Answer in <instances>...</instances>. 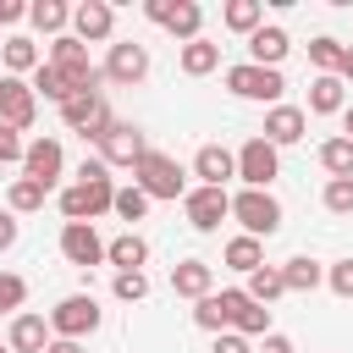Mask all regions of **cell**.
<instances>
[{"label":"cell","mask_w":353,"mask_h":353,"mask_svg":"<svg viewBox=\"0 0 353 353\" xmlns=\"http://www.w3.org/2000/svg\"><path fill=\"white\" fill-rule=\"evenodd\" d=\"M232 221L248 232V237H276L281 232V199L270 193V188H243V193H232Z\"/></svg>","instance_id":"1"},{"label":"cell","mask_w":353,"mask_h":353,"mask_svg":"<svg viewBox=\"0 0 353 353\" xmlns=\"http://www.w3.org/2000/svg\"><path fill=\"white\" fill-rule=\"evenodd\" d=\"M132 182H138L149 199H188V171H182V160H176V154H160V149H149V154L132 165Z\"/></svg>","instance_id":"2"},{"label":"cell","mask_w":353,"mask_h":353,"mask_svg":"<svg viewBox=\"0 0 353 353\" xmlns=\"http://www.w3.org/2000/svg\"><path fill=\"white\" fill-rule=\"evenodd\" d=\"M226 88H232L237 99L281 105V94H287V77H281L276 66H254V61H237V66H226Z\"/></svg>","instance_id":"3"},{"label":"cell","mask_w":353,"mask_h":353,"mask_svg":"<svg viewBox=\"0 0 353 353\" xmlns=\"http://www.w3.org/2000/svg\"><path fill=\"white\" fill-rule=\"evenodd\" d=\"M99 303H94V292H66L55 309H50V331L55 336H66V342H83V336H94L99 331Z\"/></svg>","instance_id":"4"},{"label":"cell","mask_w":353,"mask_h":353,"mask_svg":"<svg viewBox=\"0 0 353 353\" xmlns=\"http://www.w3.org/2000/svg\"><path fill=\"white\" fill-rule=\"evenodd\" d=\"M61 121H66L72 132H83L88 143H99V138L116 127V116H110L105 94H77V99H66V105H61Z\"/></svg>","instance_id":"5"},{"label":"cell","mask_w":353,"mask_h":353,"mask_svg":"<svg viewBox=\"0 0 353 353\" xmlns=\"http://www.w3.org/2000/svg\"><path fill=\"white\" fill-rule=\"evenodd\" d=\"M237 176H243V188H270V182L281 176V149L254 132V138L237 149Z\"/></svg>","instance_id":"6"},{"label":"cell","mask_w":353,"mask_h":353,"mask_svg":"<svg viewBox=\"0 0 353 353\" xmlns=\"http://www.w3.org/2000/svg\"><path fill=\"white\" fill-rule=\"evenodd\" d=\"M182 215H188L193 232H221V221L232 215V193L226 188H188Z\"/></svg>","instance_id":"7"},{"label":"cell","mask_w":353,"mask_h":353,"mask_svg":"<svg viewBox=\"0 0 353 353\" xmlns=\"http://www.w3.org/2000/svg\"><path fill=\"white\" fill-rule=\"evenodd\" d=\"M61 259L77 270H94V265H105V237L88 221H66L61 226Z\"/></svg>","instance_id":"8"},{"label":"cell","mask_w":353,"mask_h":353,"mask_svg":"<svg viewBox=\"0 0 353 353\" xmlns=\"http://www.w3.org/2000/svg\"><path fill=\"white\" fill-rule=\"evenodd\" d=\"M0 121L17 127V132H28L39 121V94H33L28 77H0Z\"/></svg>","instance_id":"9"},{"label":"cell","mask_w":353,"mask_h":353,"mask_svg":"<svg viewBox=\"0 0 353 353\" xmlns=\"http://www.w3.org/2000/svg\"><path fill=\"white\" fill-rule=\"evenodd\" d=\"M99 72H105V83L132 88V83H143V77H149V50H143V44H132V39H116Z\"/></svg>","instance_id":"10"},{"label":"cell","mask_w":353,"mask_h":353,"mask_svg":"<svg viewBox=\"0 0 353 353\" xmlns=\"http://www.w3.org/2000/svg\"><path fill=\"white\" fill-rule=\"evenodd\" d=\"M143 154H149V138H143V127H132V121H116V127L99 138V160H105V165H127V171H132Z\"/></svg>","instance_id":"11"},{"label":"cell","mask_w":353,"mask_h":353,"mask_svg":"<svg viewBox=\"0 0 353 353\" xmlns=\"http://www.w3.org/2000/svg\"><path fill=\"white\" fill-rule=\"evenodd\" d=\"M61 171H66V149H61V138H33L28 154H22V176H33L39 188H55Z\"/></svg>","instance_id":"12"},{"label":"cell","mask_w":353,"mask_h":353,"mask_svg":"<svg viewBox=\"0 0 353 353\" xmlns=\"http://www.w3.org/2000/svg\"><path fill=\"white\" fill-rule=\"evenodd\" d=\"M72 33H77L83 44H105V39L116 33V6H110V0H77V6H72Z\"/></svg>","instance_id":"13"},{"label":"cell","mask_w":353,"mask_h":353,"mask_svg":"<svg viewBox=\"0 0 353 353\" xmlns=\"http://www.w3.org/2000/svg\"><path fill=\"white\" fill-rule=\"evenodd\" d=\"M221 298H226V314H232V331L237 336H248V342L254 336H270V309L265 303H254L243 287H226Z\"/></svg>","instance_id":"14"},{"label":"cell","mask_w":353,"mask_h":353,"mask_svg":"<svg viewBox=\"0 0 353 353\" xmlns=\"http://www.w3.org/2000/svg\"><path fill=\"white\" fill-rule=\"evenodd\" d=\"M193 176H199V188H226V182L237 176V149H226V143H199Z\"/></svg>","instance_id":"15"},{"label":"cell","mask_w":353,"mask_h":353,"mask_svg":"<svg viewBox=\"0 0 353 353\" xmlns=\"http://www.w3.org/2000/svg\"><path fill=\"white\" fill-rule=\"evenodd\" d=\"M303 132H309V110H303V105H270V110H265V127H259V138H270L276 149L298 143Z\"/></svg>","instance_id":"16"},{"label":"cell","mask_w":353,"mask_h":353,"mask_svg":"<svg viewBox=\"0 0 353 353\" xmlns=\"http://www.w3.org/2000/svg\"><path fill=\"white\" fill-rule=\"evenodd\" d=\"M171 292L176 298H210L215 292V270H210V259H176L171 265Z\"/></svg>","instance_id":"17"},{"label":"cell","mask_w":353,"mask_h":353,"mask_svg":"<svg viewBox=\"0 0 353 353\" xmlns=\"http://www.w3.org/2000/svg\"><path fill=\"white\" fill-rule=\"evenodd\" d=\"M50 342H55V331H50L44 314H17L11 331H6V347H11V353H44Z\"/></svg>","instance_id":"18"},{"label":"cell","mask_w":353,"mask_h":353,"mask_svg":"<svg viewBox=\"0 0 353 353\" xmlns=\"http://www.w3.org/2000/svg\"><path fill=\"white\" fill-rule=\"evenodd\" d=\"M287 50H292V39H287V28H276V22H265V28L248 39V61H254V66H276V72H281Z\"/></svg>","instance_id":"19"},{"label":"cell","mask_w":353,"mask_h":353,"mask_svg":"<svg viewBox=\"0 0 353 353\" xmlns=\"http://www.w3.org/2000/svg\"><path fill=\"white\" fill-rule=\"evenodd\" d=\"M347 110V83L336 72H320L309 83V116H342Z\"/></svg>","instance_id":"20"},{"label":"cell","mask_w":353,"mask_h":353,"mask_svg":"<svg viewBox=\"0 0 353 353\" xmlns=\"http://www.w3.org/2000/svg\"><path fill=\"white\" fill-rule=\"evenodd\" d=\"M0 61H6V77H33V72L44 66V55H39V44H33L28 33H11V39L0 44Z\"/></svg>","instance_id":"21"},{"label":"cell","mask_w":353,"mask_h":353,"mask_svg":"<svg viewBox=\"0 0 353 353\" xmlns=\"http://www.w3.org/2000/svg\"><path fill=\"white\" fill-rule=\"evenodd\" d=\"M105 265H116V270H143V265H149V243H143L138 232H121V237L105 243Z\"/></svg>","instance_id":"22"},{"label":"cell","mask_w":353,"mask_h":353,"mask_svg":"<svg viewBox=\"0 0 353 353\" xmlns=\"http://www.w3.org/2000/svg\"><path fill=\"white\" fill-rule=\"evenodd\" d=\"M221 265H226V270H243V276H254V270L265 265V243H259V237H248V232H237V237L221 248Z\"/></svg>","instance_id":"23"},{"label":"cell","mask_w":353,"mask_h":353,"mask_svg":"<svg viewBox=\"0 0 353 353\" xmlns=\"http://www.w3.org/2000/svg\"><path fill=\"white\" fill-rule=\"evenodd\" d=\"M165 33H171V39H182V44L204 39V6H199V0H176V6H171V17H165Z\"/></svg>","instance_id":"24"},{"label":"cell","mask_w":353,"mask_h":353,"mask_svg":"<svg viewBox=\"0 0 353 353\" xmlns=\"http://www.w3.org/2000/svg\"><path fill=\"white\" fill-rule=\"evenodd\" d=\"M176 66H182L188 77H210V72L221 66V44H215V39H193V44L176 50Z\"/></svg>","instance_id":"25"},{"label":"cell","mask_w":353,"mask_h":353,"mask_svg":"<svg viewBox=\"0 0 353 353\" xmlns=\"http://www.w3.org/2000/svg\"><path fill=\"white\" fill-rule=\"evenodd\" d=\"M281 281H287V292H314V287H325V265L309 254H292L281 265Z\"/></svg>","instance_id":"26"},{"label":"cell","mask_w":353,"mask_h":353,"mask_svg":"<svg viewBox=\"0 0 353 353\" xmlns=\"http://www.w3.org/2000/svg\"><path fill=\"white\" fill-rule=\"evenodd\" d=\"M28 22H33L39 33L61 39V33L72 28V6H66V0H33V6H28Z\"/></svg>","instance_id":"27"},{"label":"cell","mask_w":353,"mask_h":353,"mask_svg":"<svg viewBox=\"0 0 353 353\" xmlns=\"http://www.w3.org/2000/svg\"><path fill=\"white\" fill-rule=\"evenodd\" d=\"M221 22H226L232 33H243V39H254V33L265 28V6H259V0H226Z\"/></svg>","instance_id":"28"},{"label":"cell","mask_w":353,"mask_h":353,"mask_svg":"<svg viewBox=\"0 0 353 353\" xmlns=\"http://www.w3.org/2000/svg\"><path fill=\"white\" fill-rule=\"evenodd\" d=\"M28 83H33V94H39V99H50V105H66V99H77V88L66 83V72H55L50 61H44V66H39Z\"/></svg>","instance_id":"29"},{"label":"cell","mask_w":353,"mask_h":353,"mask_svg":"<svg viewBox=\"0 0 353 353\" xmlns=\"http://www.w3.org/2000/svg\"><path fill=\"white\" fill-rule=\"evenodd\" d=\"M44 199H50V188H39L33 176H17L6 188V210L11 215H33V210H44Z\"/></svg>","instance_id":"30"},{"label":"cell","mask_w":353,"mask_h":353,"mask_svg":"<svg viewBox=\"0 0 353 353\" xmlns=\"http://www.w3.org/2000/svg\"><path fill=\"white\" fill-rule=\"evenodd\" d=\"M243 292H248L254 303H265V309H270V303L287 292V281H281V265H259V270L248 276V287H243Z\"/></svg>","instance_id":"31"},{"label":"cell","mask_w":353,"mask_h":353,"mask_svg":"<svg viewBox=\"0 0 353 353\" xmlns=\"http://www.w3.org/2000/svg\"><path fill=\"white\" fill-rule=\"evenodd\" d=\"M193 325H199V331H210V336H221V331H232V314H226V298H221V292H210V298H199V303H193Z\"/></svg>","instance_id":"32"},{"label":"cell","mask_w":353,"mask_h":353,"mask_svg":"<svg viewBox=\"0 0 353 353\" xmlns=\"http://www.w3.org/2000/svg\"><path fill=\"white\" fill-rule=\"evenodd\" d=\"M320 165H325L331 176H353V138H342V132L325 138V143H320Z\"/></svg>","instance_id":"33"},{"label":"cell","mask_w":353,"mask_h":353,"mask_svg":"<svg viewBox=\"0 0 353 353\" xmlns=\"http://www.w3.org/2000/svg\"><path fill=\"white\" fill-rule=\"evenodd\" d=\"M342 50H347V44L331 39V33L309 39V66H314V77H320V72H336V66H342Z\"/></svg>","instance_id":"34"},{"label":"cell","mask_w":353,"mask_h":353,"mask_svg":"<svg viewBox=\"0 0 353 353\" xmlns=\"http://www.w3.org/2000/svg\"><path fill=\"white\" fill-rule=\"evenodd\" d=\"M149 204H154V199H149V193H143L138 182H127V188H116V215H121L127 226H132V221H143V215H149Z\"/></svg>","instance_id":"35"},{"label":"cell","mask_w":353,"mask_h":353,"mask_svg":"<svg viewBox=\"0 0 353 353\" xmlns=\"http://www.w3.org/2000/svg\"><path fill=\"white\" fill-rule=\"evenodd\" d=\"M110 292H116L121 303H143V298H149V276H143V270H116Z\"/></svg>","instance_id":"36"},{"label":"cell","mask_w":353,"mask_h":353,"mask_svg":"<svg viewBox=\"0 0 353 353\" xmlns=\"http://www.w3.org/2000/svg\"><path fill=\"white\" fill-rule=\"evenodd\" d=\"M22 303H28V281L22 276H11V270H0V314H22Z\"/></svg>","instance_id":"37"},{"label":"cell","mask_w":353,"mask_h":353,"mask_svg":"<svg viewBox=\"0 0 353 353\" xmlns=\"http://www.w3.org/2000/svg\"><path fill=\"white\" fill-rule=\"evenodd\" d=\"M320 199H325V210H331V215H353V176H331Z\"/></svg>","instance_id":"38"},{"label":"cell","mask_w":353,"mask_h":353,"mask_svg":"<svg viewBox=\"0 0 353 353\" xmlns=\"http://www.w3.org/2000/svg\"><path fill=\"white\" fill-rule=\"evenodd\" d=\"M22 154H28V143H22V132L0 121V165H22Z\"/></svg>","instance_id":"39"},{"label":"cell","mask_w":353,"mask_h":353,"mask_svg":"<svg viewBox=\"0 0 353 353\" xmlns=\"http://www.w3.org/2000/svg\"><path fill=\"white\" fill-rule=\"evenodd\" d=\"M325 287H331L336 298H353V259H336V265H325Z\"/></svg>","instance_id":"40"},{"label":"cell","mask_w":353,"mask_h":353,"mask_svg":"<svg viewBox=\"0 0 353 353\" xmlns=\"http://www.w3.org/2000/svg\"><path fill=\"white\" fill-rule=\"evenodd\" d=\"M210 353H254V342H248V336H237V331H221Z\"/></svg>","instance_id":"41"},{"label":"cell","mask_w":353,"mask_h":353,"mask_svg":"<svg viewBox=\"0 0 353 353\" xmlns=\"http://www.w3.org/2000/svg\"><path fill=\"white\" fill-rule=\"evenodd\" d=\"M17 237H22V221H17L11 210H0V254H6V248H17Z\"/></svg>","instance_id":"42"},{"label":"cell","mask_w":353,"mask_h":353,"mask_svg":"<svg viewBox=\"0 0 353 353\" xmlns=\"http://www.w3.org/2000/svg\"><path fill=\"white\" fill-rule=\"evenodd\" d=\"M254 353H298V347H292V336L270 331V336H259V347H254Z\"/></svg>","instance_id":"43"},{"label":"cell","mask_w":353,"mask_h":353,"mask_svg":"<svg viewBox=\"0 0 353 353\" xmlns=\"http://www.w3.org/2000/svg\"><path fill=\"white\" fill-rule=\"evenodd\" d=\"M22 17H28V6H22V0H0V28H17Z\"/></svg>","instance_id":"44"},{"label":"cell","mask_w":353,"mask_h":353,"mask_svg":"<svg viewBox=\"0 0 353 353\" xmlns=\"http://www.w3.org/2000/svg\"><path fill=\"white\" fill-rule=\"evenodd\" d=\"M171 6H176V0H143V17L165 28V17H171Z\"/></svg>","instance_id":"45"},{"label":"cell","mask_w":353,"mask_h":353,"mask_svg":"<svg viewBox=\"0 0 353 353\" xmlns=\"http://www.w3.org/2000/svg\"><path fill=\"white\" fill-rule=\"evenodd\" d=\"M336 77H342V83H353V44L342 50V66H336Z\"/></svg>","instance_id":"46"},{"label":"cell","mask_w":353,"mask_h":353,"mask_svg":"<svg viewBox=\"0 0 353 353\" xmlns=\"http://www.w3.org/2000/svg\"><path fill=\"white\" fill-rule=\"evenodd\" d=\"M44 353H83V342H66V336H55V342H50Z\"/></svg>","instance_id":"47"},{"label":"cell","mask_w":353,"mask_h":353,"mask_svg":"<svg viewBox=\"0 0 353 353\" xmlns=\"http://www.w3.org/2000/svg\"><path fill=\"white\" fill-rule=\"evenodd\" d=\"M342 138H353V105L342 110Z\"/></svg>","instance_id":"48"},{"label":"cell","mask_w":353,"mask_h":353,"mask_svg":"<svg viewBox=\"0 0 353 353\" xmlns=\"http://www.w3.org/2000/svg\"><path fill=\"white\" fill-rule=\"evenodd\" d=\"M0 353H11V347H6V342H0Z\"/></svg>","instance_id":"49"}]
</instances>
